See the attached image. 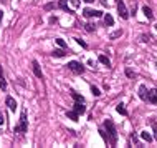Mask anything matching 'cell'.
<instances>
[{
	"mask_svg": "<svg viewBox=\"0 0 157 148\" xmlns=\"http://www.w3.org/2000/svg\"><path fill=\"white\" fill-rule=\"evenodd\" d=\"M104 128H106V132H108V135H109V143L114 147V145L118 143V132H116L114 123H112L109 118H108V120H104Z\"/></svg>",
	"mask_w": 157,
	"mask_h": 148,
	"instance_id": "cell-1",
	"label": "cell"
},
{
	"mask_svg": "<svg viewBox=\"0 0 157 148\" xmlns=\"http://www.w3.org/2000/svg\"><path fill=\"white\" fill-rule=\"evenodd\" d=\"M26 110H22V116H20V123L15 127V132L17 133H25L26 132Z\"/></svg>",
	"mask_w": 157,
	"mask_h": 148,
	"instance_id": "cell-2",
	"label": "cell"
},
{
	"mask_svg": "<svg viewBox=\"0 0 157 148\" xmlns=\"http://www.w3.org/2000/svg\"><path fill=\"white\" fill-rule=\"evenodd\" d=\"M66 67L70 68V70H71L73 73H83V72H85V67H83V65H81V63H79V62H70V63H68V65H66Z\"/></svg>",
	"mask_w": 157,
	"mask_h": 148,
	"instance_id": "cell-3",
	"label": "cell"
},
{
	"mask_svg": "<svg viewBox=\"0 0 157 148\" xmlns=\"http://www.w3.org/2000/svg\"><path fill=\"white\" fill-rule=\"evenodd\" d=\"M118 12H119V15H121V18H124V20L129 18V12H127V8H126L122 0H118Z\"/></svg>",
	"mask_w": 157,
	"mask_h": 148,
	"instance_id": "cell-4",
	"label": "cell"
},
{
	"mask_svg": "<svg viewBox=\"0 0 157 148\" xmlns=\"http://www.w3.org/2000/svg\"><path fill=\"white\" fill-rule=\"evenodd\" d=\"M83 15L88 17V18H91V17H101L103 12H99V10H93V8H85V10H83Z\"/></svg>",
	"mask_w": 157,
	"mask_h": 148,
	"instance_id": "cell-5",
	"label": "cell"
},
{
	"mask_svg": "<svg viewBox=\"0 0 157 148\" xmlns=\"http://www.w3.org/2000/svg\"><path fill=\"white\" fill-rule=\"evenodd\" d=\"M32 67H33V73L37 75L38 78H43V73H41V68H40V63L37 60L32 62Z\"/></svg>",
	"mask_w": 157,
	"mask_h": 148,
	"instance_id": "cell-6",
	"label": "cell"
},
{
	"mask_svg": "<svg viewBox=\"0 0 157 148\" xmlns=\"http://www.w3.org/2000/svg\"><path fill=\"white\" fill-rule=\"evenodd\" d=\"M5 103H7V107L10 108V112H15V110H17V101H15V98H12V97H7Z\"/></svg>",
	"mask_w": 157,
	"mask_h": 148,
	"instance_id": "cell-7",
	"label": "cell"
},
{
	"mask_svg": "<svg viewBox=\"0 0 157 148\" xmlns=\"http://www.w3.org/2000/svg\"><path fill=\"white\" fill-rule=\"evenodd\" d=\"M74 112H76L78 115L86 113V107H85V103H81V101H76V103H74Z\"/></svg>",
	"mask_w": 157,
	"mask_h": 148,
	"instance_id": "cell-8",
	"label": "cell"
},
{
	"mask_svg": "<svg viewBox=\"0 0 157 148\" xmlns=\"http://www.w3.org/2000/svg\"><path fill=\"white\" fill-rule=\"evenodd\" d=\"M147 100L151 101V103H157V88H154V90H151L147 93Z\"/></svg>",
	"mask_w": 157,
	"mask_h": 148,
	"instance_id": "cell-9",
	"label": "cell"
},
{
	"mask_svg": "<svg viewBox=\"0 0 157 148\" xmlns=\"http://www.w3.org/2000/svg\"><path fill=\"white\" fill-rule=\"evenodd\" d=\"M139 97H141V100H147V88H145V85L139 87Z\"/></svg>",
	"mask_w": 157,
	"mask_h": 148,
	"instance_id": "cell-10",
	"label": "cell"
},
{
	"mask_svg": "<svg viewBox=\"0 0 157 148\" xmlns=\"http://www.w3.org/2000/svg\"><path fill=\"white\" fill-rule=\"evenodd\" d=\"M58 7L61 8V10H65V12H68V14H73L71 10H70V7H68V2H66V0H60Z\"/></svg>",
	"mask_w": 157,
	"mask_h": 148,
	"instance_id": "cell-11",
	"label": "cell"
},
{
	"mask_svg": "<svg viewBox=\"0 0 157 148\" xmlns=\"http://www.w3.org/2000/svg\"><path fill=\"white\" fill-rule=\"evenodd\" d=\"M142 12H144V15L147 17V20H152L154 14H152V10H151L149 7H147V5H144V7H142Z\"/></svg>",
	"mask_w": 157,
	"mask_h": 148,
	"instance_id": "cell-12",
	"label": "cell"
},
{
	"mask_svg": "<svg viewBox=\"0 0 157 148\" xmlns=\"http://www.w3.org/2000/svg\"><path fill=\"white\" fill-rule=\"evenodd\" d=\"M104 23L108 25V27H112V25H114V18L111 17V14H106L104 15Z\"/></svg>",
	"mask_w": 157,
	"mask_h": 148,
	"instance_id": "cell-13",
	"label": "cell"
},
{
	"mask_svg": "<svg viewBox=\"0 0 157 148\" xmlns=\"http://www.w3.org/2000/svg\"><path fill=\"white\" fill-rule=\"evenodd\" d=\"M66 116H68L70 120H73V121H78V116H79V115L73 110V112H66Z\"/></svg>",
	"mask_w": 157,
	"mask_h": 148,
	"instance_id": "cell-14",
	"label": "cell"
},
{
	"mask_svg": "<svg viewBox=\"0 0 157 148\" xmlns=\"http://www.w3.org/2000/svg\"><path fill=\"white\" fill-rule=\"evenodd\" d=\"M99 62H101L103 65H106V67H111V62H109V58H108L106 55H99Z\"/></svg>",
	"mask_w": 157,
	"mask_h": 148,
	"instance_id": "cell-15",
	"label": "cell"
},
{
	"mask_svg": "<svg viewBox=\"0 0 157 148\" xmlns=\"http://www.w3.org/2000/svg\"><path fill=\"white\" fill-rule=\"evenodd\" d=\"M141 138H142V140H145L147 143H149V141H152L151 133H147V132H141Z\"/></svg>",
	"mask_w": 157,
	"mask_h": 148,
	"instance_id": "cell-16",
	"label": "cell"
},
{
	"mask_svg": "<svg viewBox=\"0 0 157 148\" xmlns=\"http://www.w3.org/2000/svg\"><path fill=\"white\" fill-rule=\"evenodd\" d=\"M116 110H118V113L124 115V116H126V115H127V110H126V108H124V105H122V103H119L118 107H116Z\"/></svg>",
	"mask_w": 157,
	"mask_h": 148,
	"instance_id": "cell-17",
	"label": "cell"
},
{
	"mask_svg": "<svg viewBox=\"0 0 157 148\" xmlns=\"http://www.w3.org/2000/svg\"><path fill=\"white\" fill-rule=\"evenodd\" d=\"M53 57H58V58H60V57H65V50H63V48H58V50H55V52H53Z\"/></svg>",
	"mask_w": 157,
	"mask_h": 148,
	"instance_id": "cell-18",
	"label": "cell"
},
{
	"mask_svg": "<svg viewBox=\"0 0 157 148\" xmlns=\"http://www.w3.org/2000/svg\"><path fill=\"white\" fill-rule=\"evenodd\" d=\"M71 95H73V98H74L76 101H81V103H85V98H83V97H81L79 93H76V92H73V90H71Z\"/></svg>",
	"mask_w": 157,
	"mask_h": 148,
	"instance_id": "cell-19",
	"label": "cell"
},
{
	"mask_svg": "<svg viewBox=\"0 0 157 148\" xmlns=\"http://www.w3.org/2000/svg\"><path fill=\"white\" fill-rule=\"evenodd\" d=\"M91 93L94 95V97H99V95H101V92H99L98 87H94V85H93V87H91Z\"/></svg>",
	"mask_w": 157,
	"mask_h": 148,
	"instance_id": "cell-20",
	"label": "cell"
},
{
	"mask_svg": "<svg viewBox=\"0 0 157 148\" xmlns=\"http://www.w3.org/2000/svg\"><path fill=\"white\" fill-rule=\"evenodd\" d=\"M0 88H2V90H5L7 88V82H5V78H3V75L0 77Z\"/></svg>",
	"mask_w": 157,
	"mask_h": 148,
	"instance_id": "cell-21",
	"label": "cell"
},
{
	"mask_svg": "<svg viewBox=\"0 0 157 148\" xmlns=\"http://www.w3.org/2000/svg\"><path fill=\"white\" fill-rule=\"evenodd\" d=\"M122 35V30H116L114 34H111V38H118V37H121Z\"/></svg>",
	"mask_w": 157,
	"mask_h": 148,
	"instance_id": "cell-22",
	"label": "cell"
},
{
	"mask_svg": "<svg viewBox=\"0 0 157 148\" xmlns=\"http://www.w3.org/2000/svg\"><path fill=\"white\" fill-rule=\"evenodd\" d=\"M56 43H58L61 48H65V47H66V42L63 40V38H56Z\"/></svg>",
	"mask_w": 157,
	"mask_h": 148,
	"instance_id": "cell-23",
	"label": "cell"
},
{
	"mask_svg": "<svg viewBox=\"0 0 157 148\" xmlns=\"http://www.w3.org/2000/svg\"><path fill=\"white\" fill-rule=\"evenodd\" d=\"M85 27H86V30H88V32H94V25H93V23H86Z\"/></svg>",
	"mask_w": 157,
	"mask_h": 148,
	"instance_id": "cell-24",
	"label": "cell"
},
{
	"mask_svg": "<svg viewBox=\"0 0 157 148\" xmlns=\"http://www.w3.org/2000/svg\"><path fill=\"white\" fill-rule=\"evenodd\" d=\"M74 40L78 42V43H79V45H81V47H83V48H86V47H88V45H86V42H83V40H81V38H74Z\"/></svg>",
	"mask_w": 157,
	"mask_h": 148,
	"instance_id": "cell-25",
	"label": "cell"
},
{
	"mask_svg": "<svg viewBox=\"0 0 157 148\" xmlns=\"http://www.w3.org/2000/svg\"><path fill=\"white\" fill-rule=\"evenodd\" d=\"M70 2H71V5H73L74 8H78V7H79V0H70Z\"/></svg>",
	"mask_w": 157,
	"mask_h": 148,
	"instance_id": "cell-26",
	"label": "cell"
},
{
	"mask_svg": "<svg viewBox=\"0 0 157 148\" xmlns=\"http://www.w3.org/2000/svg\"><path fill=\"white\" fill-rule=\"evenodd\" d=\"M152 128H154V138L157 140V125L156 123H152Z\"/></svg>",
	"mask_w": 157,
	"mask_h": 148,
	"instance_id": "cell-27",
	"label": "cell"
},
{
	"mask_svg": "<svg viewBox=\"0 0 157 148\" xmlns=\"http://www.w3.org/2000/svg\"><path fill=\"white\" fill-rule=\"evenodd\" d=\"M126 75H127V77H134V72H132L131 68H127V70H126Z\"/></svg>",
	"mask_w": 157,
	"mask_h": 148,
	"instance_id": "cell-28",
	"label": "cell"
},
{
	"mask_svg": "<svg viewBox=\"0 0 157 148\" xmlns=\"http://www.w3.org/2000/svg\"><path fill=\"white\" fill-rule=\"evenodd\" d=\"M50 8H53V3H48V5H45V10H50Z\"/></svg>",
	"mask_w": 157,
	"mask_h": 148,
	"instance_id": "cell-29",
	"label": "cell"
},
{
	"mask_svg": "<svg viewBox=\"0 0 157 148\" xmlns=\"http://www.w3.org/2000/svg\"><path fill=\"white\" fill-rule=\"evenodd\" d=\"M3 121H5V120H3V115L0 113V125H3Z\"/></svg>",
	"mask_w": 157,
	"mask_h": 148,
	"instance_id": "cell-30",
	"label": "cell"
},
{
	"mask_svg": "<svg viewBox=\"0 0 157 148\" xmlns=\"http://www.w3.org/2000/svg\"><path fill=\"white\" fill-rule=\"evenodd\" d=\"M3 75V68H2V65H0V77Z\"/></svg>",
	"mask_w": 157,
	"mask_h": 148,
	"instance_id": "cell-31",
	"label": "cell"
},
{
	"mask_svg": "<svg viewBox=\"0 0 157 148\" xmlns=\"http://www.w3.org/2000/svg\"><path fill=\"white\" fill-rule=\"evenodd\" d=\"M2 18H3V12H2V10H0V20H2Z\"/></svg>",
	"mask_w": 157,
	"mask_h": 148,
	"instance_id": "cell-32",
	"label": "cell"
},
{
	"mask_svg": "<svg viewBox=\"0 0 157 148\" xmlns=\"http://www.w3.org/2000/svg\"><path fill=\"white\" fill-rule=\"evenodd\" d=\"M86 3H93V2H94V0H85Z\"/></svg>",
	"mask_w": 157,
	"mask_h": 148,
	"instance_id": "cell-33",
	"label": "cell"
},
{
	"mask_svg": "<svg viewBox=\"0 0 157 148\" xmlns=\"http://www.w3.org/2000/svg\"><path fill=\"white\" fill-rule=\"evenodd\" d=\"M156 30H157V25H156Z\"/></svg>",
	"mask_w": 157,
	"mask_h": 148,
	"instance_id": "cell-34",
	"label": "cell"
}]
</instances>
